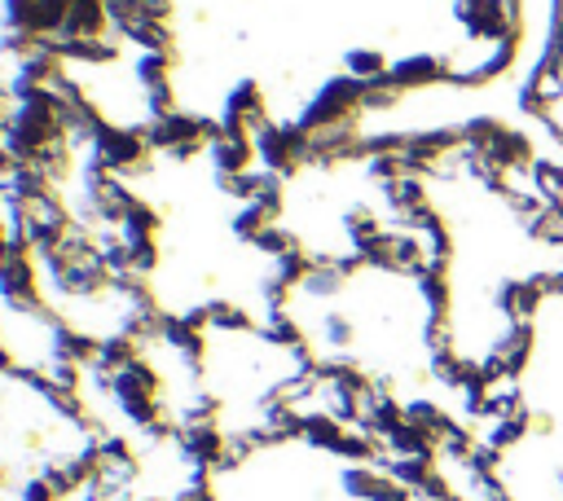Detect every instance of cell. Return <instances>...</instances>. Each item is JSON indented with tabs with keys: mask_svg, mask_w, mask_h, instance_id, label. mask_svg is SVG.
I'll return each mask as SVG.
<instances>
[{
	"mask_svg": "<svg viewBox=\"0 0 563 501\" xmlns=\"http://www.w3.org/2000/svg\"><path fill=\"white\" fill-rule=\"evenodd\" d=\"M361 110H365V84L352 79V75H334V79H325L321 92L303 105L299 127H303V132H325V127L352 123Z\"/></svg>",
	"mask_w": 563,
	"mask_h": 501,
	"instance_id": "cell-1",
	"label": "cell"
},
{
	"mask_svg": "<svg viewBox=\"0 0 563 501\" xmlns=\"http://www.w3.org/2000/svg\"><path fill=\"white\" fill-rule=\"evenodd\" d=\"M255 154L268 171L277 176H290L299 171L303 163H312V136L299 127V123H264L255 132Z\"/></svg>",
	"mask_w": 563,
	"mask_h": 501,
	"instance_id": "cell-2",
	"label": "cell"
},
{
	"mask_svg": "<svg viewBox=\"0 0 563 501\" xmlns=\"http://www.w3.org/2000/svg\"><path fill=\"white\" fill-rule=\"evenodd\" d=\"M145 154H150V141H145V127H119V123H101L97 136H92V158L106 167V171H145Z\"/></svg>",
	"mask_w": 563,
	"mask_h": 501,
	"instance_id": "cell-3",
	"label": "cell"
},
{
	"mask_svg": "<svg viewBox=\"0 0 563 501\" xmlns=\"http://www.w3.org/2000/svg\"><path fill=\"white\" fill-rule=\"evenodd\" d=\"M145 141L150 149H167L172 158H194L207 141V119L198 114H185V110H172V114H158L145 123Z\"/></svg>",
	"mask_w": 563,
	"mask_h": 501,
	"instance_id": "cell-4",
	"label": "cell"
},
{
	"mask_svg": "<svg viewBox=\"0 0 563 501\" xmlns=\"http://www.w3.org/2000/svg\"><path fill=\"white\" fill-rule=\"evenodd\" d=\"M70 0H0V26L31 35H62Z\"/></svg>",
	"mask_w": 563,
	"mask_h": 501,
	"instance_id": "cell-5",
	"label": "cell"
},
{
	"mask_svg": "<svg viewBox=\"0 0 563 501\" xmlns=\"http://www.w3.org/2000/svg\"><path fill=\"white\" fill-rule=\"evenodd\" d=\"M220 123H224V132H233V136H251V141H255V132H260L264 123H273L268 110H264V88H260L255 79L233 84V92L224 97Z\"/></svg>",
	"mask_w": 563,
	"mask_h": 501,
	"instance_id": "cell-6",
	"label": "cell"
},
{
	"mask_svg": "<svg viewBox=\"0 0 563 501\" xmlns=\"http://www.w3.org/2000/svg\"><path fill=\"white\" fill-rule=\"evenodd\" d=\"M53 40H57V57L75 66H110L119 57L114 35H53Z\"/></svg>",
	"mask_w": 563,
	"mask_h": 501,
	"instance_id": "cell-7",
	"label": "cell"
},
{
	"mask_svg": "<svg viewBox=\"0 0 563 501\" xmlns=\"http://www.w3.org/2000/svg\"><path fill=\"white\" fill-rule=\"evenodd\" d=\"M255 158H260V154H255V141H251V136L224 132V136L211 141V167H216V171H251Z\"/></svg>",
	"mask_w": 563,
	"mask_h": 501,
	"instance_id": "cell-8",
	"label": "cell"
},
{
	"mask_svg": "<svg viewBox=\"0 0 563 501\" xmlns=\"http://www.w3.org/2000/svg\"><path fill=\"white\" fill-rule=\"evenodd\" d=\"M4 185H9L18 198H26V202H44V198H53V193H57V180H53L40 163H18V167H13V176H9Z\"/></svg>",
	"mask_w": 563,
	"mask_h": 501,
	"instance_id": "cell-9",
	"label": "cell"
},
{
	"mask_svg": "<svg viewBox=\"0 0 563 501\" xmlns=\"http://www.w3.org/2000/svg\"><path fill=\"white\" fill-rule=\"evenodd\" d=\"M202 312H207V330H224V334H260V325L251 321V312L238 308V303H229V299H211V303H202Z\"/></svg>",
	"mask_w": 563,
	"mask_h": 501,
	"instance_id": "cell-10",
	"label": "cell"
},
{
	"mask_svg": "<svg viewBox=\"0 0 563 501\" xmlns=\"http://www.w3.org/2000/svg\"><path fill=\"white\" fill-rule=\"evenodd\" d=\"M444 75V66H440V57H405V62H396L391 70H387V79L405 92V88H422V84H435Z\"/></svg>",
	"mask_w": 563,
	"mask_h": 501,
	"instance_id": "cell-11",
	"label": "cell"
},
{
	"mask_svg": "<svg viewBox=\"0 0 563 501\" xmlns=\"http://www.w3.org/2000/svg\"><path fill=\"white\" fill-rule=\"evenodd\" d=\"M457 18L475 35H497L506 22V9H501V0H457Z\"/></svg>",
	"mask_w": 563,
	"mask_h": 501,
	"instance_id": "cell-12",
	"label": "cell"
},
{
	"mask_svg": "<svg viewBox=\"0 0 563 501\" xmlns=\"http://www.w3.org/2000/svg\"><path fill=\"white\" fill-rule=\"evenodd\" d=\"M172 62H176L172 53H141L136 57V84H141L145 97L172 88Z\"/></svg>",
	"mask_w": 563,
	"mask_h": 501,
	"instance_id": "cell-13",
	"label": "cell"
},
{
	"mask_svg": "<svg viewBox=\"0 0 563 501\" xmlns=\"http://www.w3.org/2000/svg\"><path fill=\"white\" fill-rule=\"evenodd\" d=\"M123 40H132L141 53H172V40H176V31H172V22H158V18H141Z\"/></svg>",
	"mask_w": 563,
	"mask_h": 501,
	"instance_id": "cell-14",
	"label": "cell"
},
{
	"mask_svg": "<svg viewBox=\"0 0 563 501\" xmlns=\"http://www.w3.org/2000/svg\"><path fill=\"white\" fill-rule=\"evenodd\" d=\"M343 62H347V75H352V79H361V84H374V79H383V75L391 70V66H387V57H383L378 48H352Z\"/></svg>",
	"mask_w": 563,
	"mask_h": 501,
	"instance_id": "cell-15",
	"label": "cell"
},
{
	"mask_svg": "<svg viewBox=\"0 0 563 501\" xmlns=\"http://www.w3.org/2000/svg\"><path fill=\"white\" fill-rule=\"evenodd\" d=\"M158 229H163V215H158L150 202H141V198H136V202L128 207V215H123V229H119V233H123V237H158Z\"/></svg>",
	"mask_w": 563,
	"mask_h": 501,
	"instance_id": "cell-16",
	"label": "cell"
},
{
	"mask_svg": "<svg viewBox=\"0 0 563 501\" xmlns=\"http://www.w3.org/2000/svg\"><path fill=\"white\" fill-rule=\"evenodd\" d=\"M268 224H277V220H273V215H268L260 202H242V211L233 215V233H238V237H246V242H255V237H260Z\"/></svg>",
	"mask_w": 563,
	"mask_h": 501,
	"instance_id": "cell-17",
	"label": "cell"
},
{
	"mask_svg": "<svg viewBox=\"0 0 563 501\" xmlns=\"http://www.w3.org/2000/svg\"><path fill=\"white\" fill-rule=\"evenodd\" d=\"M251 246H260L264 255H273V259H282V255H286V250H295L299 242H295V233H286L282 224H268V229H264V233H260V237H255Z\"/></svg>",
	"mask_w": 563,
	"mask_h": 501,
	"instance_id": "cell-18",
	"label": "cell"
},
{
	"mask_svg": "<svg viewBox=\"0 0 563 501\" xmlns=\"http://www.w3.org/2000/svg\"><path fill=\"white\" fill-rule=\"evenodd\" d=\"M128 246H132V268L141 277H150L158 268V242L154 237H128Z\"/></svg>",
	"mask_w": 563,
	"mask_h": 501,
	"instance_id": "cell-19",
	"label": "cell"
},
{
	"mask_svg": "<svg viewBox=\"0 0 563 501\" xmlns=\"http://www.w3.org/2000/svg\"><path fill=\"white\" fill-rule=\"evenodd\" d=\"M325 343H330V347H347V343H352V321L325 316Z\"/></svg>",
	"mask_w": 563,
	"mask_h": 501,
	"instance_id": "cell-20",
	"label": "cell"
},
{
	"mask_svg": "<svg viewBox=\"0 0 563 501\" xmlns=\"http://www.w3.org/2000/svg\"><path fill=\"white\" fill-rule=\"evenodd\" d=\"M13 167H18V158H13V149L4 145V136H0V180H9V176H13Z\"/></svg>",
	"mask_w": 563,
	"mask_h": 501,
	"instance_id": "cell-21",
	"label": "cell"
}]
</instances>
